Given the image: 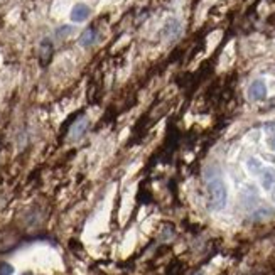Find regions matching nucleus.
I'll return each mask as SVG.
<instances>
[{
  "label": "nucleus",
  "mask_w": 275,
  "mask_h": 275,
  "mask_svg": "<svg viewBox=\"0 0 275 275\" xmlns=\"http://www.w3.org/2000/svg\"><path fill=\"white\" fill-rule=\"evenodd\" d=\"M39 56H41L42 64H46L47 61L51 59V56H53V42H51L49 39H44V41L41 42V51H39Z\"/></svg>",
  "instance_id": "nucleus-10"
},
{
  "label": "nucleus",
  "mask_w": 275,
  "mask_h": 275,
  "mask_svg": "<svg viewBox=\"0 0 275 275\" xmlns=\"http://www.w3.org/2000/svg\"><path fill=\"white\" fill-rule=\"evenodd\" d=\"M272 196H274V203H275V191H274V194H272Z\"/></svg>",
  "instance_id": "nucleus-17"
},
{
  "label": "nucleus",
  "mask_w": 275,
  "mask_h": 275,
  "mask_svg": "<svg viewBox=\"0 0 275 275\" xmlns=\"http://www.w3.org/2000/svg\"><path fill=\"white\" fill-rule=\"evenodd\" d=\"M98 39V32L95 27H88L83 31V34L79 36V44H81L83 47H90L93 46L95 42H97Z\"/></svg>",
  "instance_id": "nucleus-7"
},
{
  "label": "nucleus",
  "mask_w": 275,
  "mask_h": 275,
  "mask_svg": "<svg viewBox=\"0 0 275 275\" xmlns=\"http://www.w3.org/2000/svg\"><path fill=\"white\" fill-rule=\"evenodd\" d=\"M269 147L275 152V134H270V137H269Z\"/></svg>",
  "instance_id": "nucleus-15"
},
{
  "label": "nucleus",
  "mask_w": 275,
  "mask_h": 275,
  "mask_svg": "<svg viewBox=\"0 0 275 275\" xmlns=\"http://www.w3.org/2000/svg\"><path fill=\"white\" fill-rule=\"evenodd\" d=\"M274 215H275L274 208H270V206H260V208H256V210L254 211V215H252V219H254V221H265V219L272 218Z\"/></svg>",
  "instance_id": "nucleus-8"
},
{
  "label": "nucleus",
  "mask_w": 275,
  "mask_h": 275,
  "mask_svg": "<svg viewBox=\"0 0 275 275\" xmlns=\"http://www.w3.org/2000/svg\"><path fill=\"white\" fill-rule=\"evenodd\" d=\"M267 93H269L267 91V83L263 79H254L250 83V86H248L247 97L252 101H262L267 98Z\"/></svg>",
  "instance_id": "nucleus-3"
},
{
  "label": "nucleus",
  "mask_w": 275,
  "mask_h": 275,
  "mask_svg": "<svg viewBox=\"0 0 275 275\" xmlns=\"http://www.w3.org/2000/svg\"><path fill=\"white\" fill-rule=\"evenodd\" d=\"M193 275H204L203 272H196V274H193Z\"/></svg>",
  "instance_id": "nucleus-16"
},
{
  "label": "nucleus",
  "mask_w": 275,
  "mask_h": 275,
  "mask_svg": "<svg viewBox=\"0 0 275 275\" xmlns=\"http://www.w3.org/2000/svg\"><path fill=\"white\" fill-rule=\"evenodd\" d=\"M71 32H73V27H71V25H63V27H59V29L56 31V36H58V38H66V36L71 34Z\"/></svg>",
  "instance_id": "nucleus-13"
},
{
  "label": "nucleus",
  "mask_w": 275,
  "mask_h": 275,
  "mask_svg": "<svg viewBox=\"0 0 275 275\" xmlns=\"http://www.w3.org/2000/svg\"><path fill=\"white\" fill-rule=\"evenodd\" d=\"M274 73H275V68H274Z\"/></svg>",
  "instance_id": "nucleus-18"
},
{
  "label": "nucleus",
  "mask_w": 275,
  "mask_h": 275,
  "mask_svg": "<svg viewBox=\"0 0 275 275\" xmlns=\"http://www.w3.org/2000/svg\"><path fill=\"white\" fill-rule=\"evenodd\" d=\"M90 14H91V10L86 3H76V5L71 9L69 19L73 22H76V24H79V22H85L88 17H90Z\"/></svg>",
  "instance_id": "nucleus-5"
},
{
  "label": "nucleus",
  "mask_w": 275,
  "mask_h": 275,
  "mask_svg": "<svg viewBox=\"0 0 275 275\" xmlns=\"http://www.w3.org/2000/svg\"><path fill=\"white\" fill-rule=\"evenodd\" d=\"M88 130H90V120H88V117L83 115V117H79V118H76V122L69 128L68 138L71 142H78L85 137Z\"/></svg>",
  "instance_id": "nucleus-2"
},
{
  "label": "nucleus",
  "mask_w": 275,
  "mask_h": 275,
  "mask_svg": "<svg viewBox=\"0 0 275 275\" xmlns=\"http://www.w3.org/2000/svg\"><path fill=\"white\" fill-rule=\"evenodd\" d=\"M247 169L250 174L254 176H260V172L263 171V164L262 160H258L256 157H250V159L247 160Z\"/></svg>",
  "instance_id": "nucleus-11"
},
{
  "label": "nucleus",
  "mask_w": 275,
  "mask_h": 275,
  "mask_svg": "<svg viewBox=\"0 0 275 275\" xmlns=\"http://www.w3.org/2000/svg\"><path fill=\"white\" fill-rule=\"evenodd\" d=\"M204 179L208 189V206L213 211H221L228 201V189L221 177V171L216 166H210L204 171Z\"/></svg>",
  "instance_id": "nucleus-1"
},
{
  "label": "nucleus",
  "mask_w": 275,
  "mask_h": 275,
  "mask_svg": "<svg viewBox=\"0 0 275 275\" xmlns=\"http://www.w3.org/2000/svg\"><path fill=\"white\" fill-rule=\"evenodd\" d=\"M260 181H262V188L265 191H272L275 188V169L272 167H263L260 172Z\"/></svg>",
  "instance_id": "nucleus-6"
},
{
  "label": "nucleus",
  "mask_w": 275,
  "mask_h": 275,
  "mask_svg": "<svg viewBox=\"0 0 275 275\" xmlns=\"http://www.w3.org/2000/svg\"><path fill=\"white\" fill-rule=\"evenodd\" d=\"M14 274V267L9 263H0V275H12Z\"/></svg>",
  "instance_id": "nucleus-14"
},
{
  "label": "nucleus",
  "mask_w": 275,
  "mask_h": 275,
  "mask_svg": "<svg viewBox=\"0 0 275 275\" xmlns=\"http://www.w3.org/2000/svg\"><path fill=\"white\" fill-rule=\"evenodd\" d=\"M182 34V24L179 19H176V17H172L166 22V25L162 27V38L166 39V41H176V39H179V36Z\"/></svg>",
  "instance_id": "nucleus-4"
},
{
  "label": "nucleus",
  "mask_w": 275,
  "mask_h": 275,
  "mask_svg": "<svg viewBox=\"0 0 275 275\" xmlns=\"http://www.w3.org/2000/svg\"><path fill=\"white\" fill-rule=\"evenodd\" d=\"M241 197H243V203L248 206V204L255 203V201L258 199V194H256L254 186H247V188L243 189V193H241Z\"/></svg>",
  "instance_id": "nucleus-12"
},
{
  "label": "nucleus",
  "mask_w": 275,
  "mask_h": 275,
  "mask_svg": "<svg viewBox=\"0 0 275 275\" xmlns=\"http://www.w3.org/2000/svg\"><path fill=\"white\" fill-rule=\"evenodd\" d=\"M17 245V238L10 233H0V252H7Z\"/></svg>",
  "instance_id": "nucleus-9"
}]
</instances>
